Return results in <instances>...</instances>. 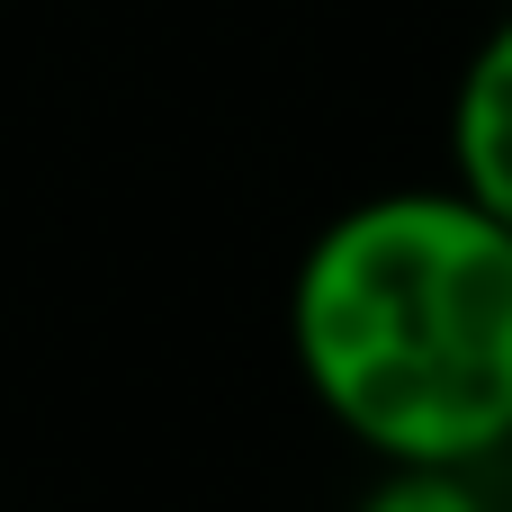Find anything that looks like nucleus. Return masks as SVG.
<instances>
[{"instance_id":"obj_1","label":"nucleus","mask_w":512,"mask_h":512,"mask_svg":"<svg viewBox=\"0 0 512 512\" xmlns=\"http://www.w3.org/2000/svg\"><path fill=\"white\" fill-rule=\"evenodd\" d=\"M288 360L378 468L512 450V225L459 180L369 189L288 270Z\"/></svg>"},{"instance_id":"obj_2","label":"nucleus","mask_w":512,"mask_h":512,"mask_svg":"<svg viewBox=\"0 0 512 512\" xmlns=\"http://www.w3.org/2000/svg\"><path fill=\"white\" fill-rule=\"evenodd\" d=\"M450 180L495 225H512V9L459 63V90H450Z\"/></svg>"},{"instance_id":"obj_3","label":"nucleus","mask_w":512,"mask_h":512,"mask_svg":"<svg viewBox=\"0 0 512 512\" xmlns=\"http://www.w3.org/2000/svg\"><path fill=\"white\" fill-rule=\"evenodd\" d=\"M351 512H495L477 468H378Z\"/></svg>"}]
</instances>
